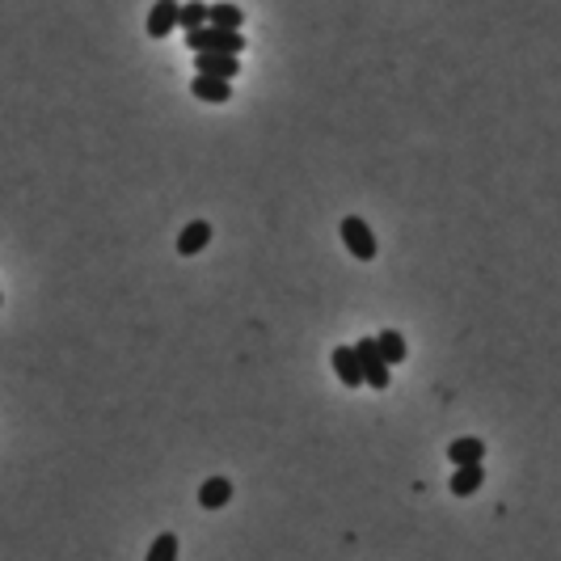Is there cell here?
<instances>
[{"label":"cell","mask_w":561,"mask_h":561,"mask_svg":"<svg viewBox=\"0 0 561 561\" xmlns=\"http://www.w3.org/2000/svg\"><path fill=\"white\" fill-rule=\"evenodd\" d=\"M186 47H191L194 55H240V51H245V34L220 30V26H203V30L186 34Z\"/></svg>","instance_id":"1"},{"label":"cell","mask_w":561,"mask_h":561,"mask_svg":"<svg viewBox=\"0 0 561 561\" xmlns=\"http://www.w3.org/2000/svg\"><path fill=\"white\" fill-rule=\"evenodd\" d=\"M354 354H359V368H363V385L376 388V393H385V388L393 385V368L385 363L376 337H359V342H354Z\"/></svg>","instance_id":"2"},{"label":"cell","mask_w":561,"mask_h":561,"mask_svg":"<svg viewBox=\"0 0 561 561\" xmlns=\"http://www.w3.org/2000/svg\"><path fill=\"white\" fill-rule=\"evenodd\" d=\"M337 232H342V245L351 249V257H359V262H371V257L380 254V245H376V232H371L359 215H346L342 224H337Z\"/></svg>","instance_id":"3"},{"label":"cell","mask_w":561,"mask_h":561,"mask_svg":"<svg viewBox=\"0 0 561 561\" xmlns=\"http://www.w3.org/2000/svg\"><path fill=\"white\" fill-rule=\"evenodd\" d=\"M177 13H182L177 0H157L148 13V38H169V30H177Z\"/></svg>","instance_id":"4"},{"label":"cell","mask_w":561,"mask_h":561,"mask_svg":"<svg viewBox=\"0 0 561 561\" xmlns=\"http://www.w3.org/2000/svg\"><path fill=\"white\" fill-rule=\"evenodd\" d=\"M207 245H211V224L207 220H194V224H186L182 232H177V254L182 257H199Z\"/></svg>","instance_id":"5"},{"label":"cell","mask_w":561,"mask_h":561,"mask_svg":"<svg viewBox=\"0 0 561 561\" xmlns=\"http://www.w3.org/2000/svg\"><path fill=\"white\" fill-rule=\"evenodd\" d=\"M191 94L199 97V102H211V106H224L228 97H232V80H220V77H199V72H194V80H191Z\"/></svg>","instance_id":"6"},{"label":"cell","mask_w":561,"mask_h":561,"mask_svg":"<svg viewBox=\"0 0 561 561\" xmlns=\"http://www.w3.org/2000/svg\"><path fill=\"white\" fill-rule=\"evenodd\" d=\"M199 77H220V80H237L240 77V60L237 55H194Z\"/></svg>","instance_id":"7"},{"label":"cell","mask_w":561,"mask_h":561,"mask_svg":"<svg viewBox=\"0 0 561 561\" xmlns=\"http://www.w3.org/2000/svg\"><path fill=\"white\" fill-rule=\"evenodd\" d=\"M334 371L346 388H363V368H359L354 346H334Z\"/></svg>","instance_id":"8"},{"label":"cell","mask_w":561,"mask_h":561,"mask_svg":"<svg viewBox=\"0 0 561 561\" xmlns=\"http://www.w3.org/2000/svg\"><path fill=\"white\" fill-rule=\"evenodd\" d=\"M485 485V468L481 465H460L456 473H451V481H448V490L456 498H473Z\"/></svg>","instance_id":"9"},{"label":"cell","mask_w":561,"mask_h":561,"mask_svg":"<svg viewBox=\"0 0 561 561\" xmlns=\"http://www.w3.org/2000/svg\"><path fill=\"white\" fill-rule=\"evenodd\" d=\"M232 502V481L228 477H207L199 485V507H207V511H220Z\"/></svg>","instance_id":"10"},{"label":"cell","mask_w":561,"mask_h":561,"mask_svg":"<svg viewBox=\"0 0 561 561\" xmlns=\"http://www.w3.org/2000/svg\"><path fill=\"white\" fill-rule=\"evenodd\" d=\"M448 460L456 468H460V465H481V460H485V443H481V439H473V435H465V439H451V443H448Z\"/></svg>","instance_id":"11"},{"label":"cell","mask_w":561,"mask_h":561,"mask_svg":"<svg viewBox=\"0 0 561 561\" xmlns=\"http://www.w3.org/2000/svg\"><path fill=\"white\" fill-rule=\"evenodd\" d=\"M177 26H182L186 34L211 26V4H203V0H191V4H182V13H177Z\"/></svg>","instance_id":"12"},{"label":"cell","mask_w":561,"mask_h":561,"mask_svg":"<svg viewBox=\"0 0 561 561\" xmlns=\"http://www.w3.org/2000/svg\"><path fill=\"white\" fill-rule=\"evenodd\" d=\"M376 346H380V354H385V363L388 368H397L401 359H405V337L397 334V329H385V334H376Z\"/></svg>","instance_id":"13"},{"label":"cell","mask_w":561,"mask_h":561,"mask_svg":"<svg viewBox=\"0 0 561 561\" xmlns=\"http://www.w3.org/2000/svg\"><path fill=\"white\" fill-rule=\"evenodd\" d=\"M211 26H220V30H240L245 26V13H240L237 4H211Z\"/></svg>","instance_id":"14"},{"label":"cell","mask_w":561,"mask_h":561,"mask_svg":"<svg viewBox=\"0 0 561 561\" xmlns=\"http://www.w3.org/2000/svg\"><path fill=\"white\" fill-rule=\"evenodd\" d=\"M144 561H177V536H174V532H160L157 541H152V549H148Z\"/></svg>","instance_id":"15"},{"label":"cell","mask_w":561,"mask_h":561,"mask_svg":"<svg viewBox=\"0 0 561 561\" xmlns=\"http://www.w3.org/2000/svg\"><path fill=\"white\" fill-rule=\"evenodd\" d=\"M0 305H4V296H0Z\"/></svg>","instance_id":"16"}]
</instances>
